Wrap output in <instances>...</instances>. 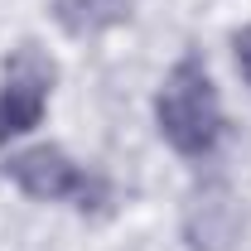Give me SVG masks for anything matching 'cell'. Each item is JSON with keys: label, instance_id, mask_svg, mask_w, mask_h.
<instances>
[{"label": "cell", "instance_id": "obj_6", "mask_svg": "<svg viewBox=\"0 0 251 251\" xmlns=\"http://www.w3.org/2000/svg\"><path fill=\"white\" fill-rule=\"evenodd\" d=\"M232 49H237V68H242V77L251 82V25L237 34V39H232Z\"/></svg>", "mask_w": 251, "mask_h": 251}, {"label": "cell", "instance_id": "obj_2", "mask_svg": "<svg viewBox=\"0 0 251 251\" xmlns=\"http://www.w3.org/2000/svg\"><path fill=\"white\" fill-rule=\"evenodd\" d=\"M5 169H10V179L25 188L29 198H39V203L73 198V203L87 213V208H101V198H106V184H101L97 174H82V169L63 155L58 145H34V150H20Z\"/></svg>", "mask_w": 251, "mask_h": 251}, {"label": "cell", "instance_id": "obj_4", "mask_svg": "<svg viewBox=\"0 0 251 251\" xmlns=\"http://www.w3.org/2000/svg\"><path fill=\"white\" fill-rule=\"evenodd\" d=\"M184 237L193 251H232V242L242 237V203L222 184L198 188L184 208Z\"/></svg>", "mask_w": 251, "mask_h": 251}, {"label": "cell", "instance_id": "obj_3", "mask_svg": "<svg viewBox=\"0 0 251 251\" xmlns=\"http://www.w3.org/2000/svg\"><path fill=\"white\" fill-rule=\"evenodd\" d=\"M58 68L44 58L34 44H20L5 58V87H0V145L15 135H29L44 121L49 106V87H53Z\"/></svg>", "mask_w": 251, "mask_h": 251}, {"label": "cell", "instance_id": "obj_5", "mask_svg": "<svg viewBox=\"0 0 251 251\" xmlns=\"http://www.w3.org/2000/svg\"><path fill=\"white\" fill-rule=\"evenodd\" d=\"M53 15L68 34L87 39V34L116 29L130 20V0H53Z\"/></svg>", "mask_w": 251, "mask_h": 251}, {"label": "cell", "instance_id": "obj_1", "mask_svg": "<svg viewBox=\"0 0 251 251\" xmlns=\"http://www.w3.org/2000/svg\"><path fill=\"white\" fill-rule=\"evenodd\" d=\"M155 121L159 135L188 159H203L222 140V101L198 58H179L169 68V77L155 97Z\"/></svg>", "mask_w": 251, "mask_h": 251}]
</instances>
